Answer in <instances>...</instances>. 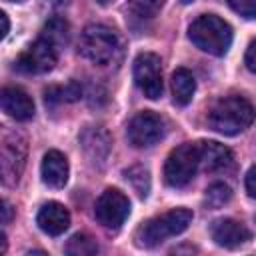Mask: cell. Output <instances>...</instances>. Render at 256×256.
Segmentation results:
<instances>
[{"mask_svg": "<svg viewBox=\"0 0 256 256\" xmlns=\"http://www.w3.org/2000/svg\"><path fill=\"white\" fill-rule=\"evenodd\" d=\"M78 50L92 64L110 66L114 62H118V58L122 54V42H120L116 30H112L104 24H90L80 34Z\"/></svg>", "mask_w": 256, "mask_h": 256, "instance_id": "cell-1", "label": "cell"}, {"mask_svg": "<svg viewBox=\"0 0 256 256\" xmlns=\"http://www.w3.org/2000/svg\"><path fill=\"white\" fill-rule=\"evenodd\" d=\"M254 120V106L242 96H228L214 104L208 114V124L214 132L234 136L246 130Z\"/></svg>", "mask_w": 256, "mask_h": 256, "instance_id": "cell-2", "label": "cell"}, {"mask_svg": "<svg viewBox=\"0 0 256 256\" xmlns=\"http://www.w3.org/2000/svg\"><path fill=\"white\" fill-rule=\"evenodd\" d=\"M188 36L196 48H200L202 52H208L212 56H224L232 44L230 24L214 14L198 16L190 24Z\"/></svg>", "mask_w": 256, "mask_h": 256, "instance_id": "cell-3", "label": "cell"}, {"mask_svg": "<svg viewBox=\"0 0 256 256\" xmlns=\"http://www.w3.org/2000/svg\"><path fill=\"white\" fill-rule=\"evenodd\" d=\"M192 218H194V214H192V210H188V208H174V210L164 212L162 216L150 218V220L144 222V224L138 228V232H136L138 246L154 248V246H158L160 242H164L166 238L176 236V234H182V232L190 226Z\"/></svg>", "mask_w": 256, "mask_h": 256, "instance_id": "cell-4", "label": "cell"}, {"mask_svg": "<svg viewBox=\"0 0 256 256\" xmlns=\"http://www.w3.org/2000/svg\"><path fill=\"white\" fill-rule=\"evenodd\" d=\"M200 166V142H186L174 148L164 164V180L172 188L186 186Z\"/></svg>", "mask_w": 256, "mask_h": 256, "instance_id": "cell-5", "label": "cell"}, {"mask_svg": "<svg viewBox=\"0 0 256 256\" xmlns=\"http://www.w3.org/2000/svg\"><path fill=\"white\" fill-rule=\"evenodd\" d=\"M96 220L108 228V230H118L128 214H130V200L124 192L116 190V188H108L100 194V198L96 200V208H94Z\"/></svg>", "mask_w": 256, "mask_h": 256, "instance_id": "cell-6", "label": "cell"}, {"mask_svg": "<svg viewBox=\"0 0 256 256\" xmlns=\"http://www.w3.org/2000/svg\"><path fill=\"white\" fill-rule=\"evenodd\" d=\"M164 132H166L164 118L154 114V112H150V110H144V112L136 114L130 120L128 128H126L128 140L136 148H150V146H154L156 142H160L164 138Z\"/></svg>", "mask_w": 256, "mask_h": 256, "instance_id": "cell-7", "label": "cell"}, {"mask_svg": "<svg viewBox=\"0 0 256 256\" xmlns=\"http://www.w3.org/2000/svg\"><path fill=\"white\" fill-rule=\"evenodd\" d=\"M134 82L150 100L162 96V62L154 52H142L134 60Z\"/></svg>", "mask_w": 256, "mask_h": 256, "instance_id": "cell-8", "label": "cell"}, {"mask_svg": "<svg viewBox=\"0 0 256 256\" xmlns=\"http://www.w3.org/2000/svg\"><path fill=\"white\" fill-rule=\"evenodd\" d=\"M26 164V142L20 134H4L2 138V152H0V170L2 182L12 186L20 180V174Z\"/></svg>", "mask_w": 256, "mask_h": 256, "instance_id": "cell-9", "label": "cell"}, {"mask_svg": "<svg viewBox=\"0 0 256 256\" xmlns=\"http://www.w3.org/2000/svg\"><path fill=\"white\" fill-rule=\"evenodd\" d=\"M56 60H58V48L48 40L38 38L18 56L16 68L26 74H44L56 66Z\"/></svg>", "mask_w": 256, "mask_h": 256, "instance_id": "cell-10", "label": "cell"}, {"mask_svg": "<svg viewBox=\"0 0 256 256\" xmlns=\"http://www.w3.org/2000/svg\"><path fill=\"white\" fill-rule=\"evenodd\" d=\"M212 240L222 248H238L240 244L250 240V232L244 224L232 220V218H220L210 228Z\"/></svg>", "mask_w": 256, "mask_h": 256, "instance_id": "cell-11", "label": "cell"}, {"mask_svg": "<svg viewBox=\"0 0 256 256\" xmlns=\"http://www.w3.org/2000/svg\"><path fill=\"white\" fill-rule=\"evenodd\" d=\"M80 146L92 162H104L112 148V138L102 126H88L80 134Z\"/></svg>", "mask_w": 256, "mask_h": 256, "instance_id": "cell-12", "label": "cell"}, {"mask_svg": "<svg viewBox=\"0 0 256 256\" xmlns=\"http://www.w3.org/2000/svg\"><path fill=\"white\" fill-rule=\"evenodd\" d=\"M0 104L2 110L14 120H30L34 116V102L22 88L6 86L0 94Z\"/></svg>", "mask_w": 256, "mask_h": 256, "instance_id": "cell-13", "label": "cell"}, {"mask_svg": "<svg viewBox=\"0 0 256 256\" xmlns=\"http://www.w3.org/2000/svg\"><path fill=\"white\" fill-rule=\"evenodd\" d=\"M36 224L48 236H60L70 226V214L60 202H46L36 214Z\"/></svg>", "mask_w": 256, "mask_h": 256, "instance_id": "cell-14", "label": "cell"}, {"mask_svg": "<svg viewBox=\"0 0 256 256\" xmlns=\"http://www.w3.org/2000/svg\"><path fill=\"white\" fill-rule=\"evenodd\" d=\"M42 180L50 188H62L68 182V160L60 150H48L42 158Z\"/></svg>", "mask_w": 256, "mask_h": 256, "instance_id": "cell-15", "label": "cell"}, {"mask_svg": "<svg viewBox=\"0 0 256 256\" xmlns=\"http://www.w3.org/2000/svg\"><path fill=\"white\" fill-rule=\"evenodd\" d=\"M234 162L232 150L220 142H200V166L206 172L228 170Z\"/></svg>", "mask_w": 256, "mask_h": 256, "instance_id": "cell-16", "label": "cell"}, {"mask_svg": "<svg viewBox=\"0 0 256 256\" xmlns=\"http://www.w3.org/2000/svg\"><path fill=\"white\" fill-rule=\"evenodd\" d=\"M194 92H196V80H194L192 72L186 70V68H176L172 72V96H174V102L178 106H186V104H190Z\"/></svg>", "mask_w": 256, "mask_h": 256, "instance_id": "cell-17", "label": "cell"}, {"mask_svg": "<svg viewBox=\"0 0 256 256\" xmlns=\"http://www.w3.org/2000/svg\"><path fill=\"white\" fill-rule=\"evenodd\" d=\"M68 32H70L68 22H66L64 18L54 16V18H50V20L44 24L40 38H44V40H48L50 44H54L56 48H60V46H64V44L68 42Z\"/></svg>", "mask_w": 256, "mask_h": 256, "instance_id": "cell-18", "label": "cell"}, {"mask_svg": "<svg viewBox=\"0 0 256 256\" xmlns=\"http://www.w3.org/2000/svg\"><path fill=\"white\" fill-rule=\"evenodd\" d=\"M124 178L140 198L148 196V192H150V172L144 166H140V164L130 166L128 170H124Z\"/></svg>", "mask_w": 256, "mask_h": 256, "instance_id": "cell-19", "label": "cell"}, {"mask_svg": "<svg viewBox=\"0 0 256 256\" xmlns=\"http://www.w3.org/2000/svg\"><path fill=\"white\" fill-rule=\"evenodd\" d=\"M44 94H46V102H50V104H56V102H76L82 96V86L72 80L66 86H50Z\"/></svg>", "mask_w": 256, "mask_h": 256, "instance_id": "cell-20", "label": "cell"}, {"mask_svg": "<svg viewBox=\"0 0 256 256\" xmlns=\"http://www.w3.org/2000/svg\"><path fill=\"white\" fill-rule=\"evenodd\" d=\"M98 252L96 242L86 234H74L66 244V254L70 256H92Z\"/></svg>", "mask_w": 256, "mask_h": 256, "instance_id": "cell-21", "label": "cell"}, {"mask_svg": "<svg viewBox=\"0 0 256 256\" xmlns=\"http://www.w3.org/2000/svg\"><path fill=\"white\" fill-rule=\"evenodd\" d=\"M232 198V190L228 184L224 182H216L212 186H208L206 190V196H204V202L208 204V208H222L224 204H228Z\"/></svg>", "mask_w": 256, "mask_h": 256, "instance_id": "cell-22", "label": "cell"}, {"mask_svg": "<svg viewBox=\"0 0 256 256\" xmlns=\"http://www.w3.org/2000/svg\"><path fill=\"white\" fill-rule=\"evenodd\" d=\"M164 0H128V10L138 18H152L160 12Z\"/></svg>", "mask_w": 256, "mask_h": 256, "instance_id": "cell-23", "label": "cell"}, {"mask_svg": "<svg viewBox=\"0 0 256 256\" xmlns=\"http://www.w3.org/2000/svg\"><path fill=\"white\" fill-rule=\"evenodd\" d=\"M230 8L244 18H256V0H228Z\"/></svg>", "mask_w": 256, "mask_h": 256, "instance_id": "cell-24", "label": "cell"}, {"mask_svg": "<svg viewBox=\"0 0 256 256\" xmlns=\"http://www.w3.org/2000/svg\"><path fill=\"white\" fill-rule=\"evenodd\" d=\"M246 66H248V70H252L254 74H256V38L248 44V48H246Z\"/></svg>", "mask_w": 256, "mask_h": 256, "instance_id": "cell-25", "label": "cell"}, {"mask_svg": "<svg viewBox=\"0 0 256 256\" xmlns=\"http://www.w3.org/2000/svg\"><path fill=\"white\" fill-rule=\"evenodd\" d=\"M246 192L256 198V164L246 172Z\"/></svg>", "mask_w": 256, "mask_h": 256, "instance_id": "cell-26", "label": "cell"}, {"mask_svg": "<svg viewBox=\"0 0 256 256\" xmlns=\"http://www.w3.org/2000/svg\"><path fill=\"white\" fill-rule=\"evenodd\" d=\"M2 212H4V218H2V224H8L10 222V216H12V210H10V204L4 200L2 202Z\"/></svg>", "mask_w": 256, "mask_h": 256, "instance_id": "cell-27", "label": "cell"}, {"mask_svg": "<svg viewBox=\"0 0 256 256\" xmlns=\"http://www.w3.org/2000/svg\"><path fill=\"white\" fill-rule=\"evenodd\" d=\"M0 20H2V32H0V36L4 38V36L8 34V30H10V24H8V16L2 12V14H0Z\"/></svg>", "mask_w": 256, "mask_h": 256, "instance_id": "cell-28", "label": "cell"}, {"mask_svg": "<svg viewBox=\"0 0 256 256\" xmlns=\"http://www.w3.org/2000/svg\"><path fill=\"white\" fill-rule=\"evenodd\" d=\"M98 4H108V2H112V0H96Z\"/></svg>", "mask_w": 256, "mask_h": 256, "instance_id": "cell-29", "label": "cell"}, {"mask_svg": "<svg viewBox=\"0 0 256 256\" xmlns=\"http://www.w3.org/2000/svg\"><path fill=\"white\" fill-rule=\"evenodd\" d=\"M182 4H190V2H194V0H180Z\"/></svg>", "mask_w": 256, "mask_h": 256, "instance_id": "cell-30", "label": "cell"}]
</instances>
